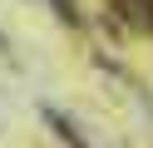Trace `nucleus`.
<instances>
[{
    "label": "nucleus",
    "instance_id": "obj_2",
    "mask_svg": "<svg viewBox=\"0 0 153 148\" xmlns=\"http://www.w3.org/2000/svg\"><path fill=\"white\" fill-rule=\"evenodd\" d=\"M54 5H59V15L69 20V25H79V10H74V0H54Z\"/></svg>",
    "mask_w": 153,
    "mask_h": 148
},
{
    "label": "nucleus",
    "instance_id": "obj_1",
    "mask_svg": "<svg viewBox=\"0 0 153 148\" xmlns=\"http://www.w3.org/2000/svg\"><path fill=\"white\" fill-rule=\"evenodd\" d=\"M40 114H45V123H50V128H54V133H59V138H64V143H69V148H89V143H84V138H79V128H74L69 118L59 114V109H50V104H45Z\"/></svg>",
    "mask_w": 153,
    "mask_h": 148
}]
</instances>
